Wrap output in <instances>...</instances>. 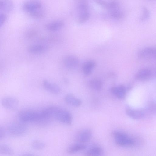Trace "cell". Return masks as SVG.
I'll use <instances>...</instances> for the list:
<instances>
[{"mask_svg":"<svg viewBox=\"0 0 156 156\" xmlns=\"http://www.w3.org/2000/svg\"><path fill=\"white\" fill-rule=\"evenodd\" d=\"M43 110L47 119L53 117L62 123L68 125L71 124V115L65 109L57 106H52L47 107Z\"/></svg>","mask_w":156,"mask_h":156,"instance_id":"obj_1","label":"cell"},{"mask_svg":"<svg viewBox=\"0 0 156 156\" xmlns=\"http://www.w3.org/2000/svg\"><path fill=\"white\" fill-rule=\"evenodd\" d=\"M113 135L116 144L119 146L132 147L137 143V138L133 137L124 132L115 131Z\"/></svg>","mask_w":156,"mask_h":156,"instance_id":"obj_2","label":"cell"},{"mask_svg":"<svg viewBox=\"0 0 156 156\" xmlns=\"http://www.w3.org/2000/svg\"><path fill=\"white\" fill-rule=\"evenodd\" d=\"M20 120L23 122H39L46 119L43 110H25L19 114Z\"/></svg>","mask_w":156,"mask_h":156,"instance_id":"obj_3","label":"cell"},{"mask_svg":"<svg viewBox=\"0 0 156 156\" xmlns=\"http://www.w3.org/2000/svg\"><path fill=\"white\" fill-rule=\"evenodd\" d=\"M138 56L143 59L156 60V46L143 48L139 51Z\"/></svg>","mask_w":156,"mask_h":156,"instance_id":"obj_4","label":"cell"},{"mask_svg":"<svg viewBox=\"0 0 156 156\" xmlns=\"http://www.w3.org/2000/svg\"><path fill=\"white\" fill-rule=\"evenodd\" d=\"M7 129L9 132L12 136H17L24 134L27 128L23 124L19 122H13L9 125Z\"/></svg>","mask_w":156,"mask_h":156,"instance_id":"obj_5","label":"cell"},{"mask_svg":"<svg viewBox=\"0 0 156 156\" xmlns=\"http://www.w3.org/2000/svg\"><path fill=\"white\" fill-rule=\"evenodd\" d=\"M1 102L4 108L11 110L16 109L19 105L18 100L12 97H5L3 98L1 100Z\"/></svg>","mask_w":156,"mask_h":156,"instance_id":"obj_6","label":"cell"},{"mask_svg":"<svg viewBox=\"0 0 156 156\" xmlns=\"http://www.w3.org/2000/svg\"><path fill=\"white\" fill-rule=\"evenodd\" d=\"M42 4L39 2L30 1L24 3L22 5L23 9L30 14L42 9Z\"/></svg>","mask_w":156,"mask_h":156,"instance_id":"obj_7","label":"cell"},{"mask_svg":"<svg viewBox=\"0 0 156 156\" xmlns=\"http://www.w3.org/2000/svg\"><path fill=\"white\" fill-rule=\"evenodd\" d=\"M65 66L67 68L72 69L76 67L79 63L78 58L72 55H68L65 56L63 60Z\"/></svg>","mask_w":156,"mask_h":156,"instance_id":"obj_8","label":"cell"},{"mask_svg":"<svg viewBox=\"0 0 156 156\" xmlns=\"http://www.w3.org/2000/svg\"><path fill=\"white\" fill-rule=\"evenodd\" d=\"M151 71L147 68H143L139 70L135 75V79L140 81H144L150 79L152 76Z\"/></svg>","mask_w":156,"mask_h":156,"instance_id":"obj_9","label":"cell"},{"mask_svg":"<svg viewBox=\"0 0 156 156\" xmlns=\"http://www.w3.org/2000/svg\"><path fill=\"white\" fill-rule=\"evenodd\" d=\"M42 84L44 88L49 92L55 94H59L61 89L57 84L47 80L43 81Z\"/></svg>","mask_w":156,"mask_h":156,"instance_id":"obj_10","label":"cell"},{"mask_svg":"<svg viewBox=\"0 0 156 156\" xmlns=\"http://www.w3.org/2000/svg\"><path fill=\"white\" fill-rule=\"evenodd\" d=\"M49 47L47 45L42 44H36L31 45L28 48L29 52L33 54H39L47 51Z\"/></svg>","mask_w":156,"mask_h":156,"instance_id":"obj_11","label":"cell"},{"mask_svg":"<svg viewBox=\"0 0 156 156\" xmlns=\"http://www.w3.org/2000/svg\"><path fill=\"white\" fill-rule=\"evenodd\" d=\"M64 24V22L61 20H55L48 23L46 25L45 27L48 31H55L61 29Z\"/></svg>","mask_w":156,"mask_h":156,"instance_id":"obj_12","label":"cell"},{"mask_svg":"<svg viewBox=\"0 0 156 156\" xmlns=\"http://www.w3.org/2000/svg\"><path fill=\"white\" fill-rule=\"evenodd\" d=\"M96 3L102 7L106 8L109 10L120 8L119 3L115 1H105L102 0H97Z\"/></svg>","mask_w":156,"mask_h":156,"instance_id":"obj_13","label":"cell"},{"mask_svg":"<svg viewBox=\"0 0 156 156\" xmlns=\"http://www.w3.org/2000/svg\"><path fill=\"white\" fill-rule=\"evenodd\" d=\"M92 135L91 131L89 129H86L81 131L77 136V140L81 143H84L89 141Z\"/></svg>","mask_w":156,"mask_h":156,"instance_id":"obj_14","label":"cell"},{"mask_svg":"<svg viewBox=\"0 0 156 156\" xmlns=\"http://www.w3.org/2000/svg\"><path fill=\"white\" fill-rule=\"evenodd\" d=\"M112 93L119 99L123 98L125 96L126 89L123 85H119L112 87L111 89Z\"/></svg>","mask_w":156,"mask_h":156,"instance_id":"obj_15","label":"cell"},{"mask_svg":"<svg viewBox=\"0 0 156 156\" xmlns=\"http://www.w3.org/2000/svg\"><path fill=\"white\" fill-rule=\"evenodd\" d=\"M86 156H104L103 150L101 147L95 146L90 148L85 152Z\"/></svg>","mask_w":156,"mask_h":156,"instance_id":"obj_16","label":"cell"},{"mask_svg":"<svg viewBox=\"0 0 156 156\" xmlns=\"http://www.w3.org/2000/svg\"><path fill=\"white\" fill-rule=\"evenodd\" d=\"M126 113L129 117L134 119H141L143 117L144 115L142 111L129 107L127 108L126 109Z\"/></svg>","mask_w":156,"mask_h":156,"instance_id":"obj_17","label":"cell"},{"mask_svg":"<svg viewBox=\"0 0 156 156\" xmlns=\"http://www.w3.org/2000/svg\"><path fill=\"white\" fill-rule=\"evenodd\" d=\"M109 15L112 18L117 20L122 19L125 16L124 12L120 8L109 10Z\"/></svg>","mask_w":156,"mask_h":156,"instance_id":"obj_18","label":"cell"},{"mask_svg":"<svg viewBox=\"0 0 156 156\" xmlns=\"http://www.w3.org/2000/svg\"><path fill=\"white\" fill-rule=\"evenodd\" d=\"M95 62L93 60H89L86 62L82 67L84 73L86 75L90 74L95 67Z\"/></svg>","mask_w":156,"mask_h":156,"instance_id":"obj_19","label":"cell"},{"mask_svg":"<svg viewBox=\"0 0 156 156\" xmlns=\"http://www.w3.org/2000/svg\"><path fill=\"white\" fill-rule=\"evenodd\" d=\"M66 102L68 104L73 106L78 107L81 104V100L71 94H67L65 98Z\"/></svg>","mask_w":156,"mask_h":156,"instance_id":"obj_20","label":"cell"},{"mask_svg":"<svg viewBox=\"0 0 156 156\" xmlns=\"http://www.w3.org/2000/svg\"><path fill=\"white\" fill-rule=\"evenodd\" d=\"M13 8V3L10 1L0 0V9L4 12H10Z\"/></svg>","mask_w":156,"mask_h":156,"instance_id":"obj_21","label":"cell"},{"mask_svg":"<svg viewBox=\"0 0 156 156\" xmlns=\"http://www.w3.org/2000/svg\"><path fill=\"white\" fill-rule=\"evenodd\" d=\"M86 148V146L84 144H75L69 147L67 149V152L69 154H73L82 151Z\"/></svg>","mask_w":156,"mask_h":156,"instance_id":"obj_22","label":"cell"},{"mask_svg":"<svg viewBox=\"0 0 156 156\" xmlns=\"http://www.w3.org/2000/svg\"><path fill=\"white\" fill-rule=\"evenodd\" d=\"M78 14L88 11V4L85 0L79 1L77 5Z\"/></svg>","mask_w":156,"mask_h":156,"instance_id":"obj_23","label":"cell"},{"mask_svg":"<svg viewBox=\"0 0 156 156\" xmlns=\"http://www.w3.org/2000/svg\"><path fill=\"white\" fill-rule=\"evenodd\" d=\"M0 153L3 155L10 156L13 154L14 151L10 146L4 144L0 145Z\"/></svg>","mask_w":156,"mask_h":156,"instance_id":"obj_24","label":"cell"},{"mask_svg":"<svg viewBox=\"0 0 156 156\" xmlns=\"http://www.w3.org/2000/svg\"><path fill=\"white\" fill-rule=\"evenodd\" d=\"M90 16V12H86L78 14L77 21L79 24H82L86 22Z\"/></svg>","mask_w":156,"mask_h":156,"instance_id":"obj_25","label":"cell"},{"mask_svg":"<svg viewBox=\"0 0 156 156\" xmlns=\"http://www.w3.org/2000/svg\"><path fill=\"white\" fill-rule=\"evenodd\" d=\"M89 83L90 87L96 90H100L102 88V83L98 79H93L90 81Z\"/></svg>","mask_w":156,"mask_h":156,"instance_id":"obj_26","label":"cell"},{"mask_svg":"<svg viewBox=\"0 0 156 156\" xmlns=\"http://www.w3.org/2000/svg\"><path fill=\"white\" fill-rule=\"evenodd\" d=\"M31 146L34 149L41 150L44 148L45 144L43 141L40 140H35L32 142Z\"/></svg>","mask_w":156,"mask_h":156,"instance_id":"obj_27","label":"cell"},{"mask_svg":"<svg viewBox=\"0 0 156 156\" xmlns=\"http://www.w3.org/2000/svg\"><path fill=\"white\" fill-rule=\"evenodd\" d=\"M150 16V12L148 9L145 7H143L142 9V12L140 18V20L144 21L147 20Z\"/></svg>","mask_w":156,"mask_h":156,"instance_id":"obj_28","label":"cell"},{"mask_svg":"<svg viewBox=\"0 0 156 156\" xmlns=\"http://www.w3.org/2000/svg\"><path fill=\"white\" fill-rule=\"evenodd\" d=\"M148 111L153 114H156V103L152 102L150 103L147 107Z\"/></svg>","mask_w":156,"mask_h":156,"instance_id":"obj_29","label":"cell"},{"mask_svg":"<svg viewBox=\"0 0 156 156\" xmlns=\"http://www.w3.org/2000/svg\"><path fill=\"white\" fill-rule=\"evenodd\" d=\"M7 16L4 13H1L0 14V26H2L4 23L7 19Z\"/></svg>","mask_w":156,"mask_h":156,"instance_id":"obj_30","label":"cell"},{"mask_svg":"<svg viewBox=\"0 0 156 156\" xmlns=\"http://www.w3.org/2000/svg\"><path fill=\"white\" fill-rule=\"evenodd\" d=\"M6 133L5 129L1 126L0 127V139H3L5 136Z\"/></svg>","mask_w":156,"mask_h":156,"instance_id":"obj_31","label":"cell"},{"mask_svg":"<svg viewBox=\"0 0 156 156\" xmlns=\"http://www.w3.org/2000/svg\"><path fill=\"white\" fill-rule=\"evenodd\" d=\"M22 156H34V155L30 154H25Z\"/></svg>","mask_w":156,"mask_h":156,"instance_id":"obj_32","label":"cell"},{"mask_svg":"<svg viewBox=\"0 0 156 156\" xmlns=\"http://www.w3.org/2000/svg\"></svg>","mask_w":156,"mask_h":156,"instance_id":"obj_33","label":"cell"}]
</instances>
